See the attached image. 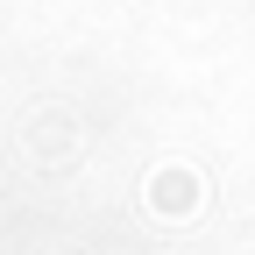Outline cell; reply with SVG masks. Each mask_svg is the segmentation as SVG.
Returning a JSON list of instances; mask_svg holds the SVG:
<instances>
[{
	"label": "cell",
	"mask_w": 255,
	"mask_h": 255,
	"mask_svg": "<svg viewBox=\"0 0 255 255\" xmlns=\"http://www.w3.org/2000/svg\"><path fill=\"white\" fill-rule=\"evenodd\" d=\"M191 199H199V184H191L184 170H163V177H156V206H163V213H184Z\"/></svg>",
	"instance_id": "1"
}]
</instances>
